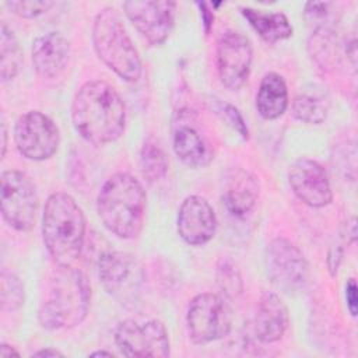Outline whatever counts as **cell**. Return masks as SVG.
I'll return each mask as SVG.
<instances>
[{
	"label": "cell",
	"instance_id": "32",
	"mask_svg": "<svg viewBox=\"0 0 358 358\" xmlns=\"http://www.w3.org/2000/svg\"><path fill=\"white\" fill-rule=\"evenodd\" d=\"M34 357H42V358H48V357H63V354L55 348H43L39 350L36 352H34Z\"/></svg>",
	"mask_w": 358,
	"mask_h": 358
},
{
	"label": "cell",
	"instance_id": "33",
	"mask_svg": "<svg viewBox=\"0 0 358 358\" xmlns=\"http://www.w3.org/2000/svg\"><path fill=\"white\" fill-rule=\"evenodd\" d=\"M11 355L20 357V352L15 351V350H14L11 345H8V344H1V345H0V357H1V358H7V357H11Z\"/></svg>",
	"mask_w": 358,
	"mask_h": 358
},
{
	"label": "cell",
	"instance_id": "29",
	"mask_svg": "<svg viewBox=\"0 0 358 358\" xmlns=\"http://www.w3.org/2000/svg\"><path fill=\"white\" fill-rule=\"evenodd\" d=\"M330 7V3H308L305 7L306 17L310 18L313 22H324L329 17L327 8Z\"/></svg>",
	"mask_w": 358,
	"mask_h": 358
},
{
	"label": "cell",
	"instance_id": "8",
	"mask_svg": "<svg viewBox=\"0 0 358 358\" xmlns=\"http://www.w3.org/2000/svg\"><path fill=\"white\" fill-rule=\"evenodd\" d=\"M0 204L6 222L17 231H28L35 222L38 196L29 178L15 169L4 171L0 179Z\"/></svg>",
	"mask_w": 358,
	"mask_h": 358
},
{
	"label": "cell",
	"instance_id": "21",
	"mask_svg": "<svg viewBox=\"0 0 358 358\" xmlns=\"http://www.w3.org/2000/svg\"><path fill=\"white\" fill-rule=\"evenodd\" d=\"M330 108V96L326 88L312 84L301 88L292 102V115L308 124H320Z\"/></svg>",
	"mask_w": 358,
	"mask_h": 358
},
{
	"label": "cell",
	"instance_id": "5",
	"mask_svg": "<svg viewBox=\"0 0 358 358\" xmlns=\"http://www.w3.org/2000/svg\"><path fill=\"white\" fill-rule=\"evenodd\" d=\"M92 42L99 59L120 78L134 83L141 76V60L115 8H103L95 17Z\"/></svg>",
	"mask_w": 358,
	"mask_h": 358
},
{
	"label": "cell",
	"instance_id": "28",
	"mask_svg": "<svg viewBox=\"0 0 358 358\" xmlns=\"http://www.w3.org/2000/svg\"><path fill=\"white\" fill-rule=\"evenodd\" d=\"M222 108V115H225L227 120L229 122V124L243 137V138H248V127L245 124V120L242 117V115L239 113V110L236 108H234L232 105L229 103H224L221 105Z\"/></svg>",
	"mask_w": 358,
	"mask_h": 358
},
{
	"label": "cell",
	"instance_id": "20",
	"mask_svg": "<svg viewBox=\"0 0 358 358\" xmlns=\"http://www.w3.org/2000/svg\"><path fill=\"white\" fill-rule=\"evenodd\" d=\"M288 106V91L284 78L277 73H267L256 94V108L262 117L273 120L280 117Z\"/></svg>",
	"mask_w": 358,
	"mask_h": 358
},
{
	"label": "cell",
	"instance_id": "30",
	"mask_svg": "<svg viewBox=\"0 0 358 358\" xmlns=\"http://www.w3.org/2000/svg\"><path fill=\"white\" fill-rule=\"evenodd\" d=\"M345 298H347V308L352 316L357 315V305H358V298H357V284L351 278L347 285H345Z\"/></svg>",
	"mask_w": 358,
	"mask_h": 358
},
{
	"label": "cell",
	"instance_id": "22",
	"mask_svg": "<svg viewBox=\"0 0 358 358\" xmlns=\"http://www.w3.org/2000/svg\"><path fill=\"white\" fill-rule=\"evenodd\" d=\"M241 11L250 27L268 43L287 39L292 35V27L282 13H266L250 7H242Z\"/></svg>",
	"mask_w": 358,
	"mask_h": 358
},
{
	"label": "cell",
	"instance_id": "2",
	"mask_svg": "<svg viewBox=\"0 0 358 358\" xmlns=\"http://www.w3.org/2000/svg\"><path fill=\"white\" fill-rule=\"evenodd\" d=\"M90 299L91 287L85 275L71 264H57L38 312L39 323L48 330L74 327L87 316Z\"/></svg>",
	"mask_w": 358,
	"mask_h": 358
},
{
	"label": "cell",
	"instance_id": "17",
	"mask_svg": "<svg viewBox=\"0 0 358 358\" xmlns=\"http://www.w3.org/2000/svg\"><path fill=\"white\" fill-rule=\"evenodd\" d=\"M70 43L60 32H48L32 43V63L39 76L55 78L67 67Z\"/></svg>",
	"mask_w": 358,
	"mask_h": 358
},
{
	"label": "cell",
	"instance_id": "16",
	"mask_svg": "<svg viewBox=\"0 0 358 358\" xmlns=\"http://www.w3.org/2000/svg\"><path fill=\"white\" fill-rule=\"evenodd\" d=\"M259 180L246 169L232 168L222 178V204L235 217L246 215L259 197Z\"/></svg>",
	"mask_w": 358,
	"mask_h": 358
},
{
	"label": "cell",
	"instance_id": "27",
	"mask_svg": "<svg viewBox=\"0 0 358 358\" xmlns=\"http://www.w3.org/2000/svg\"><path fill=\"white\" fill-rule=\"evenodd\" d=\"M6 6L17 15L24 18H34L46 13L55 6L50 0H20V1H6Z\"/></svg>",
	"mask_w": 358,
	"mask_h": 358
},
{
	"label": "cell",
	"instance_id": "35",
	"mask_svg": "<svg viewBox=\"0 0 358 358\" xmlns=\"http://www.w3.org/2000/svg\"><path fill=\"white\" fill-rule=\"evenodd\" d=\"M91 357H101V355H106V357H112V352H108V351H94L90 354Z\"/></svg>",
	"mask_w": 358,
	"mask_h": 358
},
{
	"label": "cell",
	"instance_id": "1",
	"mask_svg": "<svg viewBox=\"0 0 358 358\" xmlns=\"http://www.w3.org/2000/svg\"><path fill=\"white\" fill-rule=\"evenodd\" d=\"M71 122L84 140L102 145L123 134L126 108L110 84L101 80L88 81L74 95Z\"/></svg>",
	"mask_w": 358,
	"mask_h": 358
},
{
	"label": "cell",
	"instance_id": "3",
	"mask_svg": "<svg viewBox=\"0 0 358 358\" xmlns=\"http://www.w3.org/2000/svg\"><path fill=\"white\" fill-rule=\"evenodd\" d=\"M147 196L143 185L129 173L112 175L96 197L98 215L112 234L133 239L143 229Z\"/></svg>",
	"mask_w": 358,
	"mask_h": 358
},
{
	"label": "cell",
	"instance_id": "25",
	"mask_svg": "<svg viewBox=\"0 0 358 358\" xmlns=\"http://www.w3.org/2000/svg\"><path fill=\"white\" fill-rule=\"evenodd\" d=\"M0 302L3 310H15L24 303V285L20 278L3 270L0 277Z\"/></svg>",
	"mask_w": 358,
	"mask_h": 358
},
{
	"label": "cell",
	"instance_id": "11",
	"mask_svg": "<svg viewBox=\"0 0 358 358\" xmlns=\"http://www.w3.org/2000/svg\"><path fill=\"white\" fill-rule=\"evenodd\" d=\"M115 343L126 357H168L169 337L162 322H122L115 333Z\"/></svg>",
	"mask_w": 358,
	"mask_h": 358
},
{
	"label": "cell",
	"instance_id": "10",
	"mask_svg": "<svg viewBox=\"0 0 358 358\" xmlns=\"http://www.w3.org/2000/svg\"><path fill=\"white\" fill-rule=\"evenodd\" d=\"M14 141L25 158L43 161L57 151L60 136L57 126L49 116L39 110H31L21 115L15 122Z\"/></svg>",
	"mask_w": 358,
	"mask_h": 358
},
{
	"label": "cell",
	"instance_id": "15",
	"mask_svg": "<svg viewBox=\"0 0 358 358\" xmlns=\"http://www.w3.org/2000/svg\"><path fill=\"white\" fill-rule=\"evenodd\" d=\"M176 227L180 238L193 246L207 243L215 234L217 218L210 203L201 196L186 197L178 211Z\"/></svg>",
	"mask_w": 358,
	"mask_h": 358
},
{
	"label": "cell",
	"instance_id": "31",
	"mask_svg": "<svg viewBox=\"0 0 358 358\" xmlns=\"http://www.w3.org/2000/svg\"><path fill=\"white\" fill-rule=\"evenodd\" d=\"M341 257H343V250H341L340 246H333V248L329 250L327 266H329V270H330V274H331V275H336V274H337V270H338Z\"/></svg>",
	"mask_w": 358,
	"mask_h": 358
},
{
	"label": "cell",
	"instance_id": "4",
	"mask_svg": "<svg viewBox=\"0 0 358 358\" xmlns=\"http://www.w3.org/2000/svg\"><path fill=\"white\" fill-rule=\"evenodd\" d=\"M42 238L57 264H73L85 238V218L74 199L63 192L48 197L42 215Z\"/></svg>",
	"mask_w": 358,
	"mask_h": 358
},
{
	"label": "cell",
	"instance_id": "23",
	"mask_svg": "<svg viewBox=\"0 0 358 358\" xmlns=\"http://www.w3.org/2000/svg\"><path fill=\"white\" fill-rule=\"evenodd\" d=\"M22 63V53L14 32L3 22L0 31V74L4 81L14 78Z\"/></svg>",
	"mask_w": 358,
	"mask_h": 358
},
{
	"label": "cell",
	"instance_id": "18",
	"mask_svg": "<svg viewBox=\"0 0 358 358\" xmlns=\"http://www.w3.org/2000/svg\"><path fill=\"white\" fill-rule=\"evenodd\" d=\"M288 309L274 292H263L255 315V334L263 343H274L282 337L288 327Z\"/></svg>",
	"mask_w": 358,
	"mask_h": 358
},
{
	"label": "cell",
	"instance_id": "6",
	"mask_svg": "<svg viewBox=\"0 0 358 358\" xmlns=\"http://www.w3.org/2000/svg\"><path fill=\"white\" fill-rule=\"evenodd\" d=\"M99 281L109 295L122 305H134L141 294L144 271L130 253L106 252L98 262Z\"/></svg>",
	"mask_w": 358,
	"mask_h": 358
},
{
	"label": "cell",
	"instance_id": "9",
	"mask_svg": "<svg viewBox=\"0 0 358 358\" xmlns=\"http://www.w3.org/2000/svg\"><path fill=\"white\" fill-rule=\"evenodd\" d=\"M264 264L270 281L282 292H298L308 282V262L303 253L285 238H275L267 245Z\"/></svg>",
	"mask_w": 358,
	"mask_h": 358
},
{
	"label": "cell",
	"instance_id": "13",
	"mask_svg": "<svg viewBox=\"0 0 358 358\" xmlns=\"http://www.w3.org/2000/svg\"><path fill=\"white\" fill-rule=\"evenodd\" d=\"M250 64V41L238 31H225L217 43V69L221 83L229 90H239L249 77Z\"/></svg>",
	"mask_w": 358,
	"mask_h": 358
},
{
	"label": "cell",
	"instance_id": "14",
	"mask_svg": "<svg viewBox=\"0 0 358 358\" xmlns=\"http://www.w3.org/2000/svg\"><path fill=\"white\" fill-rule=\"evenodd\" d=\"M288 180L295 196L310 207H324L333 199L327 173L313 159H296L289 166Z\"/></svg>",
	"mask_w": 358,
	"mask_h": 358
},
{
	"label": "cell",
	"instance_id": "24",
	"mask_svg": "<svg viewBox=\"0 0 358 358\" xmlns=\"http://www.w3.org/2000/svg\"><path fill=\"white\" fill-rule=\"evenodd\" d=\"M140 169L148 182H157L162 179L168 171L166 155L154 138L145 140L141 147Z\"/></svg>",
	"mask_w": 358,
	"mask_h": 358
},
{
	"label": "cell",
	"instance_id": "19",
	"mask_svg": "<svg viewBox=\"0 0 358 358\" xmlns=\"http://www.w3.org/2000/svg\"><path fill=\"white\" fill-rule=\"evenodd\" d=\"M173 151L189 168H204L213 161V148L192 124L180 123L173 130Z\"/></svg>",
	"mask_w": 358,
	"mask_h": 358
},
{
	"label": "cell",
	"instance_id": "26",
	"mask_svg": "<svg viewBox=\"0 0 358 358\" xmlns=\"http://www.w3.org/2000/svg\"><path fill=\"white\" fill-rule=\"evenodd\" d=\"M217 278L218 284L228 296H236L242 291V282H241V275L229 260H221L217 268Z\"/></svg>",
	"mask_w": 358,
	"mask_h": 358
},
{
	"label": "cell",
	"instance_id": "34",
	"mask_svg": "<svg viewBox=\"0 0 358 358\" xmlns=\"http://www.w3.org/2000/svg\"><path fill=\"white\" fill-rule=\"evenodd\" d=\"M1 138H3V143H1V148H3V151H1V155L4 157V154H6V138H7V130H6V123L4 122H1Z\"/></svg>",
	"mask_w": 358,
	"mask_h": 358
},
{
	"label": "cell",
	"instance_id": "12",
	"mask_svg": "<svg viewBox=\"0 0 358 358\" xmlns=\"http://www.w3.org/2000/svg\"><path fill=\"white\" fill-rule=\"evenodd\" d=\"M124 13L136 29L151 43L161 45L175 24L176 3L168 0H131L123 3Z\"/></svg>",
	"mask_w": 358,
	"mask_h": 358
},
{
	"label": "cell",
	"instance_id": "7",
	"mask_svg": "<svg viewBox=\"0 0 358 358\" xmlns=\"http://www.w3.org/2000/svg\"><path fill=\"white\" fill-rule=\"evenodd\" d=\"M186 326L193 343H211L231 331L232 310L220 295L200 294L189 303Z\"/></svg>",
	"mask_w": 358,
	"mask_h": 358
}]
</instances>
